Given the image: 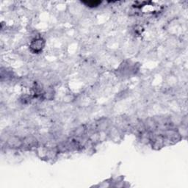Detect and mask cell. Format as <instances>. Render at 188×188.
<instances>
[{
    "instance_id": "cell-1",
    "label": "cell",
    "mask_w": 188,
    "mask_h": 188,
    "mask_svg": "<svg viewBox=\"0 0 188 188\" xmlns=\"http://www.w3.org/2000/svg\"><path fill=\"white\" fill-rule=\"evenodd\" d=\"M45 41L42 38H35L31 41L30 45V51L34 54L41 53L44 49Z\"/></svg>"
},
{
    "instance_id": "cell-2",
    "label": "cell",
    "mask_w": 188,
    "mask_h": 188,
    "mask_svg": "<svg viewBox=\"0 0 188 188\" xmlns=\"http://www.w3.org/2000/svg\"><path fill=\"white\" fill-rule=\"evenodd\" d=\"M88 5L89 7H96L98 6V4H100V2H85Z\"/></svg>"
}]
</instances>
